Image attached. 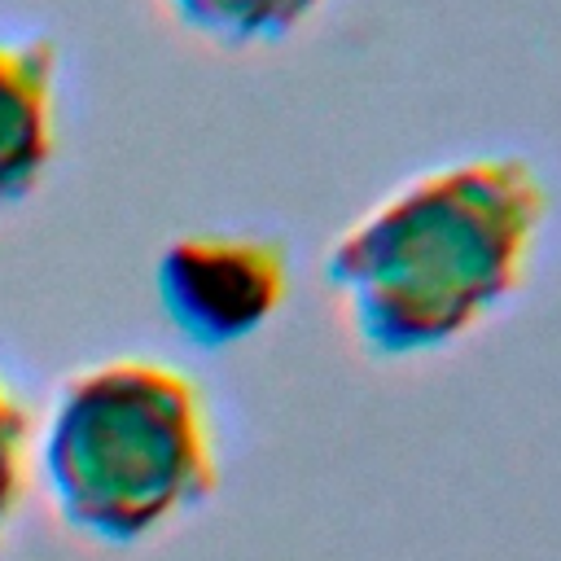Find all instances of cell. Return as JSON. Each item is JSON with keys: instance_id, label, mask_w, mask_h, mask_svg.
Segmentation results:
<instances>
[{"instance_id": "obj_3", "label": "cell", "mask_w": 561, "mask_h": 561, "mask_svg": "<svg viewBox=\"0 0 561 561\" xmlns=\"http://www.w3.org/2000/svg\"><path fill=\"white\" fill-rule=\"evenodd\" d=\"M167 320L197 346L219 351L259 333L289 298V259L267 237H175L153 272Z\"/></svg>"}, {"instance_id": "obj_5", "label": "cell", "mask_w": 561, "mask_h": 561, "mask_svg": "<svg viewBox=\"0 0 561 561\" xmlns=\"http://www.w3.org/2000/svg\"><path fill=\"white\" fill-rule=\"evenodd\" d=\"M193 31L219 44H272L302 26L324 0H167Z\"/></svg>"}, {"instance_id": "obj_1", "label": "cell", "mask_w": 561, "mask_h": 561, "mask_svg": "<svg viewBox=\"0 0 561 561\" xmlns=\"http://www.w3.org/2000/svg\"><path fill=\"white\" fill-rule=\"evenodd\" d=\"M543 219L548 188L526 158H460L364 210L329 245L324 276L373 355H425L526 280Z\"/></svg>"}, {"instance_id": "obj_6", "label": "cell", "mask_w": 561, "mask_h": 561, "mask_svg": "<svg viewBox=\"0 0 561 561\" xmlns=\"http://www.w3.org/2000/svg\"><path fill=\"white\" fill-rule=\"evenodd\" d=\"M22 469H26V412L0 381V526L22 500Z\"/></svg>"}, {"instance_id": "obj_4", "label": "cell", "mask_w": 561, "mask_h": 561, "mask_svg": "<svg viewBox=\"0 0 561 561\" xmlns=\"http://www.w3.org/2000/svg\"><path fill=\"white\" fill-rule=\"evenodd\" d=\"M53 153V53L0 44V206L18 202Z\"/></svg>"}, {"instance_id": "obj_2", "label": "cell", "mask_w": 561, "mask_h": 561, "mask_svg": "<svg viewBox=\"0 0 561 561\" xmlns=\"http://www.w3.org/2000/svg\"><path fill=\"white\" fill-rule=\"evenodd\" d=\"M44 465L61 513L110 543L145 539L219 482L197 381L153 359H110L75 377L57 403Z\"/></svg>"}]
</instances>
